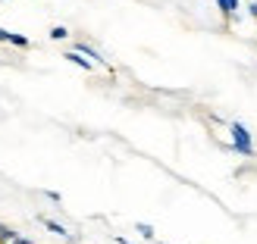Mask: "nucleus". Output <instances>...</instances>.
I'll return each instance as SVG.
<instances>
[{
	"mask_svg": "<svg viewBox=\"0 0 257 244\" xmlns=\"http://www.w3.org/2000/svg\"><path fill=\"white\" fill-rule=\"evenodd\" d=\"M47 228H50V232H54V235H63V238H69V232H66V225H60L57 219H47V216H44V219H41Z\"/></svg>",
	"mask_w": 257,
	"mask_h": 244,
	"instance_id": "20e7f679",
	"label": "nucleus"
},
{
	"mask_svg": "<svg viewBox=\"0 0 257 244\" xmlns=\"http://www.w3.org/2000/svg\"><path fill=\"white\" fill-rule=\"evenodd\" d=\"M138 232H141V235H145V238H154V228H151L148 222H138Z\"/></svg>",
	"mask_w": 257,
	"mask_h": 244,
	"instance_id": "1a4fd4ad",
	"label": "nucleus"
},
{
	"mask_svg": "<svg viewBox=\"0 0 257 244\" xmlns=\"http://www.w3.org/2000/svg\"><path fill=\"white\" fill-rule=\"evenodd\" d=\"M66 35H69V32H66V29H63V25H57V29H54V32H50V38H54V41H63V38H66Z\"/></svg>",
	"mask_w": 257,
	"mask_h": 244,
	"instance_id": "6e6552de",
	"label": "nucleus"
},
{
	"mask_svg": "<svg viewBox=\"0 0 257 244\" xmlns=\"http://www.w3.org/2000/svg\"><path fill=\"white\" fill-rule=\"evenodd\" d=\"M66 60H69V63H75V66H82V69H91V60H85L82 54H75V50H69Z\"/></svg>",
	"mask_w": 257,
	"mask_h": 244,
	"instance_id": "39448f33",
	"label": "nucleus"
},
{
	"mask_svg": "<svg viewBox=\"0 0 257 244\" xmlns=\"http://www.w3.org/2000/svg\"><path fill=\"white\" fill-rule=\"evenodd\" d=\"M0 41H10V32H4V29H0Z\"/></svg>",
	"mask_w": 257,
	"mask_h": 244,
	"instance_id": "9d476101",
	"label": "nucleus"
},
{
	"mask_svg": "<svg viewBox=\"0 0 257 244\" xmlns=\"http://www.w3.org/2000/svg\"><path fill=\"white\" fill-rule=\"evenodd\" d=\"M216 7L223 10L226 19H235V10H238V0H216Z\"/></svg>",
	"mask_w": 257,
	"mask_h": 244,
	"instance_id": "7ed1b4c3",
	"label": "nucleus"
},
{
	"mask_svg": "<svg viewBox=\"0 0 257 244\" xmlns=\"http://www.w3.org/2000/svg\"><path fill=\"white\" fill-rule=\"evenodd\" d=\"M16 235H19V232H13L10 225H4V222H0V244H7V241H16Z\"/></svg>",
	"mask_w": 257,
	"mask_h": 244,
	"instance_id": "423d86ee",
	"label": "nucleus"
},
{
	"mask_svg": "<svg viewBox=\"0 0 257 244\" xmlns=\"http://www.w3.org/2000/svg\"><path fill=\"white\" fill-rule=\"evenodd\" d=\"M75 54H82V57H88V60H91V63H100V54H97V50L91 47V44H75Z\"/></svg>",
	"mask_w": 257,
	"mask_h": 244,
	"instance_id": "f03ea898",
	"label": "nucleus"
},
{
	"mask_svg": "<svg viewBox=\"0 0 257 244\" xmlns=\"http://www.w3.org/2000/svg\"><path fill=\"white\" fill-rule=\"evenodd\" d=\"M232 144L238 153H245V157H254V144H251V132L241 122H232Z\"/></svg>",
	"mask_w": 257,
	"mask_h": 244,
	"instance_id": "f257e3e1",
	"label": "nucleus"
},
{
	"mask_svg": "<svg viewBox=\"0 0 257 244\" xmlns=\"http://www.w3.org/2000/svg\"><path fill=\"white\" fill-rule=\"evenodd\" d=\"M248 10H251V16H254V19H257V4H251V7H248Z\"/></svg>",
	"mask_w": 257,
	"mask_h": 244,
	"instance_id": "9b49d317",
	"label": "nucleus"
},
{
	"mask_svg": "<svg viewBox=\"0 0 257 244\" xmlns=\"http://www.w3.org/2000/svg\"><path fill=\"white\" fill-rule=\"evenodd\" d=\"M10 44H16V47H29V38H25V35H16V32H10Z\"/></svg>",
	"mask_w": 257,
	"mask_h": 244,
	"instance_id": "0eeeda50",
	"label": "nucleus"
},
{
	"mask_svg": "<svg viewBox=\"0 0 257 244\" xmlns=\"http://www.w3.org/2000/svg\"><path fill=\"white\" fill-rule=\"evenodd\" d=\"M116 244H128V241H125V238H119V235H116Z\"/></svg>",
	"mask_w": 257,
	"mask_h": 244,
	"instance_id": "f8f14e48",
	"label": "nucleus"
}]
</instances>
